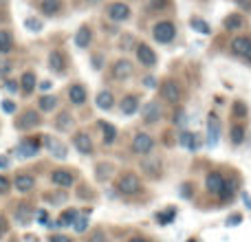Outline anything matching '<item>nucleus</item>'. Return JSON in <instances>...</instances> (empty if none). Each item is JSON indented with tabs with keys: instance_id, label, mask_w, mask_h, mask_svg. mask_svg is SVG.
<instances>
[{
	"instance_id": "nucleus-1",
	"label": "nucleus",
	"mask_w": 251,
	"mask_h": 242,
	"mask_svg": "<svg viewBox=\"0 0 251 242\" xmlns=\"http://www.w3.org/2000/svg\"><path fill=\"white\" fill-rule=\"evenodd\" d=\"M152 33H154L156 42L168 44V42H172V40H174V35H176V29H174L172 22L163 20V22H159V24H154V31H152Z\"/></svg>"
},
{
	"instance_id": "nucleus-2",
	"label": "nucleus",
	"mask_w": 251,
	"mask_h": 242,
	"mask_svg": "<svg viewBox=\"0 0 251 242\" xmlns=\"http://www.w3.org/2000/svg\"><path fill=\"white\" fill-rule=\"evenodd\" d=\"M117 190H119V194H126V196L134 194V192H139V178L134 176V174L126 172L124 176L119 178V183H117Z\"/></svg>"
},
{
	"instance_id": "nucleus-3",
	"label": "nucleus",
	"mask_w": 251,
	"mask_h": 242,
	"mask_svg": "<svg viewBox=\"0 0 251 242\" xmlns=\"http://www.w3.org/2000/svg\"><path fill=\"white\" fill-rule=\"evenodd\" d=\"M161 95H163V99H168V104H178L183 97V91L176 82H165L161 86Z\"/></svg>"
},
{
	"instance_id": "nucleus-4",
	"label": "nucleus",
	"mask_w": 251,
	"mask_h": 242,
	"mask_svg": "<svg viewBox=\"0 0 251 242\" xmlns=\"http://www.w3.org/2000/svg\"><path fill=\"white\" fill-rule=\"evenodd\" d=\"M154 147V141H152L150 134H137V137L132 139V150L137 152V154H148V152Z\"/></svg>"
},
{
	"instance_id": "nucleus-5",
	"label": "nucleus",
	"mask_w": 251,
	"mask_h": 242,
	"mask_svg": "<svg viewBox=\"0 0 251 242\" xmlns=\"http://www.w3.org/2000/svg\"><path fill=\"white\" fill-rule=\"evenodd\" d=\"M231 48H234L236 55H240V57H245V60L251 62V40L249 38H234Z\"/></svg>"
},
{
	"instance_id": "nucleus-6",
	"label": "nucleus",
	"mask_w": 251,
	"mask_h": 242,
	"mask_svg": "<svg viewBox=\"0 0 251 242\" xmlns=\"http://www.w3.org/2000/svg\"><path fill=\"white\" fill-rule=\"evenodd\" d=\"M108 16H110V20L124 22V20H128L130 18V7L128 4H124V2H113L108 7Z\"/></svg>"
},
{
	"instance_id": "nucleus-7",
	"label": "nucleus",
	"mask_w": 251,
	"mask_h": 242,
	"mask_svg": "<svg viewBox=\"0 0 251 242\" xmlns=\"http://www.w3.org/2000/svg\"><path fill=\"white\" fill-rule=\"evenodd\" d=\"M132 75V64L128 60H119L115 62V69H113V77L115 79H128Z\"/></svg>"
},
{
	"instance_id": "nucleus-8",
	"label": "nucleus",
	"mask_w": 251,
	"mask_h": 242,
	"mask_svg": "<svg viewBox=\"0 0 251 242\" xmlns=\"http://www.w3.org/2000/svg\"><path fill=\"white\" fill-rule=\"evenodd\" d=\"M205 185H207V190L212 192V194H221V192H225V178L221 176V174H209L207 181H205Z\"/></svg>"
},
{
	"instance_id": "nucleus-9",
	"label": "nucleus",
	"mask_w": 251,
	"mask_h": 242,
	"mask_svg": "<svg viewBox=\"0 0 251 242\" xmlns=\"http://www.w3.org/2000/svg\"><path fill=\"white\" fill-rule=\"evenodd\" d=\"M137 57L141 60V64H146V66H152L156 62L154 51H152L150 47H146V44H139L137 47Z\"/></svg>"
},
{
	"instance_id": "nucleus-10",
	"label": "nucleus",
	"mask_w": 251,
	"mask_h": 242,
	"mask_svg": "<svg viewBox=\"0 0 251 242\" xmlns=\"http://www.w3.org/2000/svg\"><path fill=\"white\" fill-rule=\"evenodd\" d=\"M75 147H77L82 154H91L93 152V139L88 137V134H84V132L75 134Z\"/></svg>"
},
{
	"instance_id": "nucleus-11",
	"label": "nucleus",
	"mask_w": 251,
	"mask_h": 242,
	"mask_svg": "<svg viewBox=\"0 0 251 242\" xmlns=\"http://www.w3.org/2000/svg\"><path fill=\"white\" fill-rule=\"evenodd\" d=\"M141 168H143V172L152 174V176H159V174H161V159H159V156H150V159H143V161H141Z\"/></svg>"
},
{
	"instance_id": "nucleus-12",
	"label": "nucleus",
	"mask_w": 251,
	"mask_h": 242,
	"mask_svg": "<svg viewBox=\"0 0 251 242\" xmlns=\"http://www.w3.org/2000/svg\"><path fill=\"white\" fill-rule=\"evenodd\" d=\"M51 178H53V183L60 185V187H71L73 185V174L66 172V169H55V172L51 174Z\"/></svg>"
},
{
	"instance_id": "nucleus-13",
	"label": "nucleus",
	"mask_w": 251,
	"mask_h": 242,
	"mask_svg": "<svg viewBox=\"0 0 251 242\" xmlns=\"http://www.w3.org/2000/svg\"><path fill=\"white\" fill-rule=\"evenodd\" d=\"M161 117V108H159V104H154V101H150V104L143 108V121L146 123H156Z\"/></svg>"
},
{
	"instance_id": "nucleus-14",
	"label": "nucleus",
	"mask_w": 251,
	"mask_h": 242,
	"mask_svg": "<svg viewBox=\"0 0 251 242\" xmlns=\"http://www.w3.org/2000/svg\"><path fill=\"white\" fill-rule=\"evenodd\" d=\"M69 97H71V101H73V104L82 106L84 101H86V88H84L82 84H73V86H71V91H69Z\"/></svg>"
},
{
	"instance_id": "nucleus-15",
	"label": "nucleus",
	"mask_w": 251,
	"mask_h": 242,
	"mask_svg": "<svg viewBox=\"0 0 251 242\" xmlns=\"http://www.w3.org/2000/svg\"><path fill=\"white\" fill-rule=\"evenodd\" d=\"M60 7H62L60 0H40V9H42L44 16H55L60 11Z\"/></svg>"
},
{
	"instance_id": "nucleus-16",
	"label": "nucleus",
	"mask_w": 251,
	"mask_h": 242,
	"mask_svg": "<svg viewBox=\"0 0 251 242\" xmlns=\"http://www.w3.org/2000/svg\"><path fill=\"white\" fill-rule=\"evenodd\" d=\"M33 185H35V181H33V176H31V174H18V176H16L18 192H29Z\"/></svg>"
},
{
	"instance_id": "nucleus-17",
	"label": "nucleus",
	"mask_w": 251,
	"mask_h": 242,
	"mask_svg": "<svg viewBox=\"0 0 251 242\" xmlns=\"http://www.w3.org/2000/svg\"><path fill=\"white\" fill-rule=\"evenodd\" d=\"M40 123V117L33 113V110H26L25 115L20 117V123H18V128H33V125Z\"/></svg>"
},
{
	"instance_id": "nucleus-18",
	"label": "nucleus",
	"mask_w": 251,
	"mask_h": 242,
	"mask_svg": "<svg viewBox=\"0 0 251 242\" xmlns=\"http://www.w3.org/2000/svg\"><path fill=\"white\" fill-rule=\"evenodd\" d=\"M91 38H93L91 29H88V26H82V29L77 31V35H75V42H77V47H88V44H91Z\"/></svg>"
},
{
	"instance_id": "nucleus-19",
	"label": "nucleus",
	"mask_w": 251,
	"mask_h": 242,
	"mask_svg": "<svg viewBox=\"0 0 251 242\" xmlns=\"http://www.w3.org/2000/svg\"><path fill=\"white\" fill-rule=\"evenodd\" d=\"M137 108H139V99H137V97H126V99L122 101V113L124 115L137 113Z\"/></svg>"
},
{
	"instance_id": "nucleus-20",
	"label": "nucleus",
	"mask_w": 251,
	"mask_h": 242,
	"mask_svg": "<svg viewBox=\"0 0 251 242\" xmlns=\"http://www.w3.org/2000/svg\"><path fill=\"white\" fill-rule=\"evenodd\" d=\"M113 104H115V99L108 91H101L100 95H97V106H100V108L108 110V108H113Z\"/></svg>"
},
{
	"instance_id": "nucleus-21",
	"label": "nucleus",
	"mask_w": 251,
	"mask_h": 242,
	"mask_svg": "<svg viewBox=\"0 0 251 242\" xmlns=\"http://www.w3.org/2000/svg\"><path fill=\"white\" fill-rule=\"evenodd\" d=\"M49 64H51V71H55V73L64 71V60H62V55L57 51H53L51 55H49Z\"/></svg>"
},
{
	"instance_id": "nucleus-22",
	"label": "nucleus",
	"mask_w": 251,
	"mask_h": 242,
	"mask_svg": "<svg viewBox=\"0 0 251 242\" xmlns=\"http://www.w3.org/2000/svg\"><path fill=\"white\" fill-rule=\"evenodd\" d=\"M18 152H20V156L29 159V156H33L35 152H38V143H33V141H25V143H20Z\"/></svg>"
},
{
	"instance_id": "nucleus-23",
	"label": "nucleus",
	"mask_w": 251,
	"mask_h": 242,
	"mask_svg": "<svg viewBox=\"0 0 251 242\" xmlns=\"http://www.w3.org/2000/svg\"><path fill=\"white\" fill-rule=\"evenodd\" d=\"M181 145H183V147H187V150H196V147H199L196 134H192V132H183V134H181Z\"/></svg>"
},
{
	"instance_id": "nucleus-24",
	"label": "nucleus",
	"mask_w": 251,
	"mask_h": 242,
	"mask_svg": "<svg viewBox=\"0 0 251 242\" xmlns=\"http://www.w3.org/2000/svg\"><path fill=\"white\" fill-rule=\"evenodd\" d=\"M13 47V40L9 31H0V53H9Z\"/></svg>"
},
{
	"instance_id": "nucleus-25",
	"label": "nucleus",
	"mask_w": 251,
	"mask_h": 242,
	"mask_svg": "<svg viewBox=\"0 0 251 242\" xmlns=\"http://www.w3.org/2000/svg\"><path fill=\"white\" fill-rule=\"evenodd\" d=\"M100 128H101V132H104V141H106V143H113L115 137H117V130H115L110 123H106V121H101Z\"/></svg>"
},
{
	"instance_id": "nucleus-26",
	"label": "nucleus",
	"mask_w": 251,
	"mask_h": 242,
	"mask_svg": "<svg viewBox=\"0 0 251 242\" xmlns=\"http://www.w3.org/2000/svg\"><path fill=\"white\" fill-rule=\"evenodd\" d=\"M33 88H35V75L33 73H25L22 75V91L31 93Z\"/></svg>"
},
{
	"instance_id": "nucleus-27",
	"label": "nucleus",
	"mask_w": 251,
	"mask_h": 242,
	"mask_svg": "<svg viewBox=\"0 0 251 242\" xmlns=\"http://www.w3.org/2000/svg\"><path fill=\"white\" fill-rule=\"evenodd\" d=\"M47 139H49V147H51L53 154L60 156V159H62V156H66V147L62 145V143H57L55 139H51V137H47Z\"/></svg>"
},
{
	"instance_id": "nucleus-28",
	"label": "nucleus",
	"mask_w": 251,
	"mask_h": 242,
	"mask_svg": "<svg viewBox=\"0 0 251 242\" xmlns=\"http://www.w3.org/2000/svg\"><path fill=\"white\" fill-rule=\"evenodd\" d=\"M207 128H209V143H216V139H218V121H216V117H209Z\"/></svg>"
},
{
	"instance_id": "nucleus-29",
	"label": "nucleus",
	"mask_w": 251,
	"mask_h": 242,
	"mask_svg": "<svg viewBox=\"0 0 251 242\" xmlns=\"http://www.w3.org/2000/svg\"><path fill=\"white\" fill-rule=\"evenodd\" d=\"M55 104H57V99H55V97H42V99H40V108H42L44 113H49V110H53V108H55Z\"/></svg>"
},
{
	"instance_id": "nucleus-30",
	"label": "nucleus",
	"mask_w": 251,
	"mask_h": 242,
	"mask_svg": "<svg viewBox=\"0 0 251 242\" xmlns=\"http://www.w3.org/2000/svg\"><path fill=\"white\" fill-rule=\"evenodd\" d=\"M55 125H57L60 130H69V128H71V117H69V115H60Z\"/></svg>"
},
{
	"instance_id": "nucleus-31",
	"label": "nucleus",
	"mask_w": 251,
	"mask_h": 242,
	"mask_svg": "<svg viewBox=\"0 0 251 242\" xmlns=\"http://www.w3.org/2000/svg\"><path fill=\"white\" fill-rule=\"evenodd\" d=\"M231 137H234V143H240L245 137V128L243 125H234V130H231Z\"/></svg>"
},
{
	"instance_id": "nucleus-32",
	"label": "nucleus",
	"mask_w": 251,
	"mask_h": 242,
	"mask_svg": "<svg viewBox=\"0 0 251 242\" xmlns=\"http://www.w3.org/2000/svg\"><path fill=\"white\" fill-rule=\"evenodd\" d=\"M225 26L227 29H238V26H243V20H240L238 16H231V18H227Z\"/></svg>"
},
{
	"instance_id": "nucleus-33",
	"label": "nucleus",
	"mask_w": 251,
	"mask_h": 242,
	"mask_svg": "<svg viewBox=\"0 0 251 242\" xmlns=\"http://www.w3.org/2000/svg\"><path fill=\"white\" fill-rule=\"evenodd\" d=\"M73 225H75V231H79V234H82V231H86L88 220H86V218H75Z\"/></svg>"
},
{
	"instance_id": "nucleus-34",
	"label": "nucleus",
	"mask_w": 251,
	"mask_h": 242,
	"mask_svg": "<svg viewBox=\"0 0 251 242\" xmlns=\"http://www.w3.org/2000/svg\"><path fill=\"white\" fill-rule=\"evenodd\" d=\"M75 218H77V214H75V212H66L64 216L60 218V225H69V222H73Z\"/></svg>"
},
{
	"instance_id": "nucleus-35",
	"label": "nucleus",
	"mask_w": 251,
	"mask_h": 242,
	"mask_svg": "<svg viewBox=\"0 0 251 242\" xmlns=\"http://www.w3.org/2000/svg\"><path fill=\"white\" fill-rule=\"evenodd\" d=\"M88 242H106V236H104V231H95V234L88 238Z\"/></svg>"
},
{
	"instance_id": "nucleus-36",
	"label": "nucleus",
	"mask_w": 251,
	"mask_h": 242,
	"mask_svg": "<svg viewBox=\"0 0 251 242\" xmlns=\"http://www.w3.org/2000/svg\"><path fill=\"white\" fill-rule=\"evenodd\" d=\"M192 24H194V26H196V29H199V31H203V33H209V24H207V22L194 20V22H192Z\"/></svg>"
},
{
	"instance_id": "nucleus-37",
	"label": "nucleus",
	"mask_w": 251,
	"mask_h": 242,
	"mask_svg": "<svg viewBox=\"0 0 251 242\" xmlns=\"http://www.w3.org/2000/svg\"><path fill=\"white\" fill-rule=\"evenodd\" d=\"M7 229H9L7 220H4V218H2V216H0V236H4V234H7Z\"/></svg>"
},
{
	"instance_id": "nucleus-38",
	"label": "nucleus",
	"mask_w": 251,
	"mask_h": 242,
	"mask_svg": "<svg viewBox=\"0 0 251 242\" xmlns=\"http://www.w3.org/2000/svg\"><path fill=\"white\" fill-rule=\"evenodd\" d=\"M0 192H9V181L4 176H0Z\"/></svg>"
},
{
	"instance_id": "nucleus-39",
	"label": "nucleus",
	"mask_w": 251,
	"mask_h": 242,
	"mask_svg": "<svg viewBox=\"0 0 251 242\" xmlns=\"http://www.w3.org/2000/svg\"><path fill=\"white\" fill-rule=\"evenodd\" d=\"M51 242H71L69 236H53Z\"/></svg>"
},
{
	"instance_id": "nucleus-40",
	"label": "nucleus",
	"mask_w": 251,
	"mask_h": 242,
	"mask_svg": "<svg viewBox=\"0 0 251 242\" xmlns=\"http://www.w3.org/2000/svg\"><path fill=\"white\" fill-rule=\"evenodd\" d=\"M4 113H13V110H16V106H13V101H4Z\"/></svg>"
},
{
	"instance_id": "nucleus-41",
	"label": "nucleus",
	"mask_w": 251,
	"mask_h": 242,
	"mask_svg": "<svg viewBox=\"0 0 251 242\" xmlns=\"http://www.w3.org/2000/svg\"><path fill=\"white\" fill-rule=\"evenodd\" d=\"M26 26H29V29H40V22L38 20H26Z\"/></svg>"
},
{
	"instance_id": "nucleus-42",
	"label": "nucleus",
	"mask_w": 251,
	"mask_h": 242,
	"mask_svg": "<svg viewBox=\"0 0 251 242\" xmlns=\"http://www.w3.org/2000/svg\"><path fill=\"white\" fill-rule=\"evenodd\" d=\"M143 84H146V86H154V77H146V82Z\"/></svg>"
},
{
	"instance_id": "nucleus-43",
	"label": "nucleus",
	"mask_w": 251,
	"mask_h": 242,
	"mask_svg": "<svg viewBox=\"0 0 251 242\" xmlns=\"http://www.w3.org/2000/svg\"><path fill=\"white\" fill-rule=\"evenodd\" d=\"M40 88H42V91H49V88H51V82H44Z\"/></svg>"
},
{
	"instance_id": "nucleus-44",
	"label": "nucleus",
	"mask_w": 251,
	"mask_h": 242,
	"mask_svg": "<svg viewBox=\"0 0 251 242\" xmlns=\"http://www.w3.org/2000/svg\"><path fill=\"white\" fill-rule=\"evenodd\" d=\"M130 242H146V240H143V238H132Z\"/></svg>"
},
{
	"instance_id": "nucleus-45",
	"label": "nucleus",
	"mask_w": 251,
	"mask_h": 242,
	"mask_svg": "<svg viewBox=\"0 0 251 242\" xmlns=\"http://www.w3.org/2000/svg\"><path fill=\"white\" fill-rule=\"evenodd\" d=\"M88 2H100V0H88Z\"/></svg>"
}]
</instances>
